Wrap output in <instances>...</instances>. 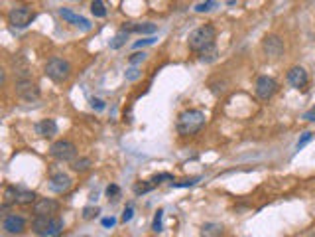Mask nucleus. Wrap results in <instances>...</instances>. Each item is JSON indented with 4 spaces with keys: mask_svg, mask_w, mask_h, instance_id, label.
Segmentation results:
<instances>
[{
    "mask_svg": "<svg viewBox=\"0 0 315 237\" xmlns=\"http://www.w3.org/2000/svg\"><path fill=\"white\" fill-rule=\"evenodd\" d=\"M91 166H93L91 158H79V160H73V164H71V168L75 172H87Z\"/></svg>",
    "mask_w": 315,
    "mask_h": 237,
    "instance_id": "b1692460",
    "label": "nucleus"
},
{
    "mask_svg": "<svg viewBox=\"0 0 315 237\" xmlns=\"http://www.w3.org/2000/svg\"><path fill=\"white\" fill-rule=\"evenodd\" d=\"M199 182V178H189V180H183V182H172V186L174 188H187V186H193V184H197Z\"/></svg>",
    "mask_w": 315,
    "mask_h": 237,
    "instance_id": "7c9ffc66",
    "label": "nucleus"
},
{
    "mask_svg": "<svg viewBox=\"0 0 315 237\" xmlns=\"http://www.w3.org/2000/svg\"><path fill=\"white\" fill-rule=\"evenodd\" d=\"M102 225H104V227H113V225H115V217H104V219H102Z\"/></svg>",
    "mask_w": 315,
    "mask_h": 237,
    "instance_id": "58836bf2",
    "label": "nucleus"
},
{
    "mask_svg": "<svg viewBox=\"0 0 315 237\" xmlns=\"http://www.w3.org/2000/svg\"><path fill=\"white\" fill-rule=\"evenodd\" d=\"M45 75L51 79V81H56V83H63L69 79L71 75V65L67 60L63 58H51L47 64H45Z\"/></svg>",
    "mask_w": 315,
    "mask_h": 237,
    "instance_id": "7ed1b4c3",
    "label": "nucleus"
},
{
    "mask_svg": "<svg viewBox=\"0 0 315 237\" xmlns=\"http://www.w3.org/2000/svg\"><path fill=\"white\" fill-rule=\"evenodd\" d=\"M154 188H156V184H154L152 180H148V184H136V186H134V192L140 196V194L150 192V190H154Z\"/></svg>",
    "mask_w": 315,
    "mask_h": 237,
    "instance_id": "bb28decb",
    "label": "nucleus"
},
{
    "mask_svg": "<svg viewBox=\"0 0 315 237\" xmlns=\"http://www.w3.org/2000/svg\"><path fill=\"white\" fill-rule=\"evenodd\" d=\"M307 81H309V75H307V71H305L301 65H295V67H292V69L288 71V83H290L292 87L303 89V87L307 85Z\"/></svg>",
    "mask_w": 315,
    "mask_h": 237,
    "instance_id": "9d476101",
    "label": "nucleus"
},
{
    "mask_svg": "<svg viewBox=\"0 0 315 237\" xmlns=\"http://www.w3.org/2000/svg\"><path fill=\"white\" fill-rule=\"evenodd\" d=\"M177 132L181 136L197 134L205 127V113L199 109H187L177 117Z\"/></svg>",
    "mask_w": 315,
    "mask_h": 237,
    "instance_id": "f257e3e1",
    "label": "nucleus"
},
{
    "mask_svg": "<svg viewBox=\"0 0 315 237\" xmlns=\"http://www.w3.org/2000/svg\"><path fill=\"white\" fill-rule=\"evenodd\" d=\"M126 40H128V32L120 30V32L113 38V42H111V50H118V47H122V45L126 43Z\"/></svg>",
    "mask_w": 315,
    "mask_h": 237,
    "instance_id": "5701e85b",
    "label": "nucleus"
},
{
    "mask_svg": "<svg viewBox=\"0 0 315 237\" xmlns=\"http://www.w3.org/2000/svg\"><path fill=\"white\" fill-rule=\"evenodd\" d=\"M51 217H54V215H36V217L32 219V231H34L38 237H49Z\"/></svg>",
    "mask_w": 315,
    "mask_h": 237,
    "instance_id": "ddd939ff",
    "label": "nucleus"
},
{
    "mask_svg": "<svg viewBox=\"0 0 315 237\" xmlns=\"http://www.w3.org/2000/svg\"><path fill=\"white\" fill-rule=\"evenodd\" d=\"M276 91H278L276 79H272V77H268V75H262V77L256 79V95H258L262 101L272 99Z\"/></svg>",
    "mask_w": 315,
    "mask_h": 237,
    "instance_id": "0eeeda50",
    "label": "nucleus"
},
{
    "mask_svg": "<svg viewBox=\"0 0 315 237\" xmlns=\"http://www.w3.org/2000/svg\"><path fill=\"white\" fill-rule=\"evenodd\" d=\"M34 200H36V194L32 192V190H20V188H18V198H16V204L26 206V204H32Z\"/></svg>",
    "mask_w": 315,
    "mask_h": 237,
    "instance_id": "6ab92c4d",
    "label": "nucleus"
},
{
    "mask_svg": "<svg viewBox=\"0 0 315 237\" xmlns=\"http://www.w3.org/2000/svg\"><path fill=\"white\" fill-rule=\"evenodd\" d=\"M122 30L124 32H136V34H154V32H158V26L156 24H152V22H144V24H134V22H126L124 26H122Z\"/></svg>",
    "mask_w": 315,
    "mask_h": 237,
    "instance_id": "dca6fc26",
    "label": "nucleus"
},
{
    "mask_svg": "<svg viewBox=\"0 0 315 237\" xmlns=\"http://www.w3.org/2000/svg\"><path fill=\"white\" fill-rule=\"evenodd\" d=\"M215 6H217L215 0H205V2H201V4L195 6V12H211Z\"/></svg>",
    "mask_w": 315,
    "mask_h": 237,
    "instance_id": "a878e982",
    "label": "nucleus"
},
{
    "mask_svg": "<svg viewBox=\"0 0 315 237\" xmlns=\"http://www.w3.org/2000/svg\"><path fill=\"white\" fill-rule=\"evenodd\" d=\"M36 132L41 136V138H51L54 134H58V123L54 119H41L38 125H36Z\"/></svg>",
    "mask_w": 315,
    "mask_h": 237,
    "instance_id": "2eb2a0df",
    "label": "nucleus"
},
{
    "mask_svg": "<svg viewBox=\"0 0 315 237\" xmlns=\"http://www.w3.org/2000/svg\"><path fill=\"white\" fill-rule=\"evenodd\" d=\"M303 119H305V121H309V123H315V107H313V109H309V111L303 115Z\"/></svg>",
    "mask_w": 315,
    "mask_h": 237,
    "instance_id": "4c0bfd02",
    "label": "nucleus"
},
{
    "mask_svg": "<svg viewBox=\"0 0 315 237\" xmlns=\"http://www.w3.org/2000/svg\"><path fill=\"white\" fill-rule=\"evenodd\" d=\"M59 16H61L65 22H69V24L81 28V30H91V22H89L87 18H83L81 14H75V12L69 10V8H59Z\"/></svg>",
    "mask_w": 315,
    "mask_h": 237,
    "instance_id": "f8f14e48",
    "label": "nucleus"
},
{
    "mask_svg": "<svg viewBox=\"0 0 315 237\" xmlns=\"http://www.w3.org/2000/svg\"><path fill=\"white\" fill-rule=\"evenodd\" d=\"M162 180H174V176H172V174H168V172H164V174H158V176H154V178H152V182H154L156 186H160V184H162Z\"/></svg>",
    "mask_w": 315,
    "mask_h": 237,
    "instance_id": "473e14b6",
    "label": "nucleus"
},
{
    "mask_svg": "<svg viewBox=\"0 0 315 237\" xmlns=\"http://www.w3.org/2000/svg\"><path fill=\"white\" fill-rule=\"evenodd\" d=\"M49 188L54 190L56 194H63L71 188V178L67 174H63V172L56 174V176H51V180H49Z\"/></svg>",
    "mask_w": 315,
    "mask_h": 237,
    "instance_id": "4468645a",
    "label": "nucleus"
},
{
    "mask_svg": "<svg viewBox=\"0 0 315 237\" xmlns=\"http://www.w3.org/2000/svg\"><path fill=\"white\" fill-rule=\"evenodd\" d=\"M132 215H134V208H132V206H126V210H124V214H122V221H124V223L130 221Z\"/></svg>",
    "mask_w": 315,
    "mask_h": 237,
    "instance_id": "c9c22d12",
    "label": "nucleus"
},
{
    "mask_svg": "<svg viewBox=\"0 0 315 237\" xmlns=\"http://www.w3.org/2000/svg\"><path fill=\"white\" fill-rule=\"evenodd\" d=\"M91 12H93L95 18H104L107 16V8H104L102 0H93L91 2Z\"/></svg>",
    "mask_w": 315,
    "mask_h": 237,
    "instance_id": "412c9836",
    "label": "nucleus"
},
{
    "mask_svg": "<svg viewBox=\"0 0 315 237\" xmlns=\"http://www.w3.org/2000/svg\"><path fill=\"white\" fill-rule=\"evenodd\" d=\"M262 47H264V52L270 58H280L284 54V42L276 34H268L264 40H262Z\"/></svg>",
    "mask_w": 315,
    "mask_h": 237,
    "instance_id": "6e6552de",
    "label": "nucleus"
},
{
    "mask_svg": "<svg viewBox=\"0 0 315 237\" xmlns=\"http://www.w3.org/2000/svg\"><path fill=\"white\" fill-rule=\"evenodd\" d=\"M16 198H18V188L16 186H8L6 192H4V204H2V208H8L10 204H16Z\"/></svg>",
    "mask_w": 315,
    "mask_h": 237,
    "instance_id": "aec40b11",
    "label": "nucleus"
},
{
    "mask_svg": "<svg viewBox=\"0 0 315 237\" xmlns=\"http://www.w3.org/2000/svg\"><path fill=\"white\" fill-rule=\"evenodd\" d=\"M201 233H203V237H221L223 235V225H219V223H205Z\"/></svg>",
    "mask_w": 315,
    "mask_h": 237,
    "instance_id": "a211bd4d",
    "label": "nucleus"
},
{
    "mask_svg": "<svg viewBox=\"0 0 315 237\" xmlns=\"http://www.w3.org/2000/svg\"><path fill=\"white\" fill-rule=\"evenodd\" d=\"M98 212H100L98 208H91V206H89V208L83 210V217H85V219H93V217L98 215Z\"/></svg>",
    "mask_w": 315,
    "mask_h": 237,
    "instance_id": "c756f323",
    "label": "nucleus"
},
{
    "mask_svg": "<svg viewBox=\"0 0 315 237\" xmlns=\"http://www.w3.org/2000/svg\"><path fill=\"white\" fill-rule=\"evenodd\" d=\"M215 38H217V30L211 24L199 26L197 30H193L189 34V50L195 54H201L207 47L215 45Z\"/></svg>",
    "mask_w": 315,
    "mask_h": 237,
    "instance_id": "f03ea898",
    "label": "nucleus"
},
{
    "mask_svg": "<svg viewBox=\"0 0 315 237\" xmlns=\"http://www.w3.org/2000/svg\"><path fill=\"white\" fill-rule=\"evenodd\" d=\"M156 42V38H146V40H140V42H136L134 43V47L138 50V47H142V45H150V43H154Z\"/></svg>",
    "mask_w": 315,
    "mask_h": 237,
    "instance_id": "e433bc0d",
    "label": "nucleus"
},
{
    "mask_svg": "<svg viewBox=\"0 0 315 237\" xmlns=\"http://www.w3.org/2000/svg\"><path fill=\"white\" fill-rule=\"evenodd\" d=\"M138 77H140V71H138V69H136L134 65L126 69V79H130V81H134V79H138Z\"/></svg>",
    "mask_w": 315,
    "mask_h": 237,
    "instance_id": "72a5a7b5",
    "label": "nucleus"
},
{
    "mask_svg": "<svg viewBox=\"0 0 315 237\" xmlns=\"http://www.w3.org/2000/svg\"><path fill=\"white\" fill-rule=\"evenodd\" d=\"M58 210H59V202L51 200V198H39L34 204L36 215H54V214H58Z\"/></svg>",
    "mask_w": 315,
    "mask_h": 237,
    "instance_id": "1a4fd4ad",
    "label": "nucleus"
},
{
    "mask_svg": "<svg viewBox=\"0 0 315 237\" xmlns=\"http://www.w3.org/2000/svg\"><path fill=\"white\" fill-rule=\"evenodd\" d=\"M2 227H4V231H6V233L20 235V233H24V229H26V219H24V217H20V215H16V214L6 215V217H4V221H2Z\"/></svg>",
    "mask_w": 315,
    "mask_h": 237,
    "instance_id": "9b49d317",
    "label": "nucleus"
},
{
    "mask_svg": "<svg viewBox=\"0 0 315 237\" xmlns=\"http://www.w3.org/2000/svg\"><path fill=\"white\" fill-rule=\"evenodd\" d=\"M313 136H315L313 132H303V134H301V138L297 140V145H295V149H297V151H301V149H303V147L307 145V142H311V140H313Z\"/></svg>",
    "mask_w": 315,
    "mask_h": 237,
    "instance_id": "cd10ccee",
    "label": "nucleus"
},
{
    "mask_svg": "<svg viewBox=\"0 0 315 237\" xmlns=\"http://www.w3.org/2000/svg\"><path fill=\"white\" fill-rule=\"evenodd\" d=\"M91 107H93V109H97V111H102V109H104V101H102V99L93 97V99H91Z\"/></svg>",
    "mask_w": 315,
    "mask_h": 237,
    "instance_id": "f704fd0d",
    "label": "nucleus"
},
{
    "mask_svg": "<svg viewBox=\"0 0 315 237\" xmlns=\"http://www.w3.org/2000/svg\"><path fill=\"white\" fill-rule=\"evenodd\" d=\"M14 73L20 77V79H30V67H28V64L24 62V58H14Z\"/></svg>",
    "mask_w": 315,
    "mask_h": 237,
    "instance_id": "f3484780",
    "label": "nucleus"
},
{
    "mask_svg": "<svg viewBox=\"0 0 315 237\" xmlns=\"http://www.w3.org/2000/svg\"><path fill=\"white\" fill-rule=\"evenodd\" d=\"M14 91H16L18 97L22 101H26V103H32V101L39 99V87L32 79H18Z\"/></svg>",
    "mask_w": 315,
    "mask_h": 237,
    "instance_id": "39448f33",
    "label": "nucleus"
},
{
    "mask_svg": "<svg viewBox=\"0 0 315 237\" xmlns=\"http://www.w3.org/2000/svg\"><path fill=\"white\" fill-rule=\"evenodd\" d=\"M162 217H164V210H158V212H156V215H154V223H152V229H154L156 233H160V231L164 229V225H162Z\"/></svg>",
    "mask_w": 315,
    "mask_h": 237,
    "instance_id": "393cba45",
    "label": "nucleus"
},
{
    "mask_svg": "<svg viewBox=\"0 0 315 237\" xmlns=\"http://www.w3.org/2000/svg\"><path fill=\"white\" fill-rule=\"evenodd\" d=\"M120 194V188L117 186V184H111L109 188H107V196L109 198H113V200H117V196Z\"/></svg>",
    "mask_w": 315,
    "mask_h": 237,
    "instance_id": "2f4dec72",
    "label": "nucleus"
},
{
    "mask_svg": "<svg viewBox=\"0 0 315 237\" xmlns=\"http://www.w3.org/2000/svg\"><path fill=\"white\" fill-rule=\"evenodd\" d=\"M49 152H51V156L61 160V162H71L77 156V147L69 140H58V142L51 145Z\"/></svg>",
    "mask_w": 315,
    "mask_h": 237,
    "instance_id": "20e7f679",
    "label": "nucleus"
},
{
    "mask_svg": "<svg viewBox=\"0 0 315 237\" xmlns=\"http://www.w3.org/2000/svg\"><path fill=\"white\" fill-rule=\"evenodd\" d=\"M34 18H36V14L28 6H16L8 12V24L12 28H26Z\"/></svg>",
    "mask_w": 315,
    "mask_h": 237,
    "instance_id": "423d86ee",
    "label": "nucleus"
},
{
    "mask_svg": "<svg viewBox=\"0 0 315 237\" xmlns=\"http://www.w3.org/2000/svg\"><path fill=\"white\" fill-rule=\"evenodd\" d=\"M146 58H148L146 52H136V54H132V56L128 58V62H130V65H138V64H142Z\"/></svg>",
    "mask_w": 315,
    "mask_h": 237,
    "instance_id": "c85d7f7f",
    "label": "nucleus"
},
{
    "mask_svg": "<svg viewBox=\"0 0 315 237\" xmlns=\"http://www.w3.org/2000/svg\"><path fill=\"white\" fill-rule=\"evenodd\" d=\"M217 54H219V52H217V45H211V47H207V50H203V52L199 54V60H201V62H207V64H209V62H215V60H217Z\"/></svg>",
    "mask_w": 315,
    "mask_h": 237,
    "instance_id": "4be33fe9",
    "label": "nucleus"
}]
</instances>
